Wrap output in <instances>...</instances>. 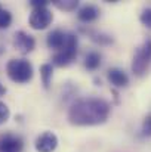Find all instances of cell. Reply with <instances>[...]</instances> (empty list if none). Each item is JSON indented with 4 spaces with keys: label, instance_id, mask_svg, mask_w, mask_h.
I'll list each match as a JSON object with an SVG mask.
<instances>
[{
    "label": "cell",
    "instance_id": "5",
    "mask_svg": "<svg viewBox=\"0 0 151 152\" xmlns=\"http://www.w3.org/2000/svg\"><path fill=\"white\" fill-rule=\"evenodd\" d=\"M52 12L46 6L42 7H34L31 15H30V25L34 30H45L50 22H52Z\"/></svg>",
    "mask_w": 151,
    "mask_h": 152
},
{
    "label": "cell",
    "instance_id": "3",
    "mask_svg": "<svg viewBox=\"0 0 151 152\" xmlns=\"http://www.w3.org/2000/svg\"><path fill=\"white\" fill-rule=\"evenodd\" d=\"M151 64V39L145 40L135 53L133 61H132V71L136 75H141L145 72V69L148 68Z\"/></svg>",
    "mask_w": 151,
    "mask_h": 152
},
{
    "label": "cell",
    "instance_id": "11",
    "mask_svg": "<svg viewBox=\"0 0 151 152\" xmlns=\"http://www.w3.org/2000/svg\"><path fill=\"white\" fill-rule=\"evenodd\" d=\"M77 16H79V19L82 22H92V21H95L99 16V9L96 6H94V4H86V6H83L79 10Z\"/></svg>",
    "mask_w": 151,
    "mask_h": 152
},
{
    "label": "cell",
    "instance_id": "7",
    "mask_svg": "<svg viewBox=\"0 0 151 152\" xmlns=\"http://www.w3.org/2000/svg\"><path fill=\"white\" fill-rule=\"evenodd\" d=\"M22 139L13 134H4L0 137V152H22Z\"/></svg>",
    "mask_w": 151,
    "mask_h": 152
},
{
    "label": "cell",
    "instance_id": "15",
    "mask_svg": "<svg viewBox=\"0 0 151 152\" xmlns=\"http://www.w3.org/2000/svg\"><path fill=\"white\" fill-rule=\"evenodd\" d=\"M53 4L62 10H74L79 3L76 0H67V1H53Z\"/></svg>",
    "mask_w": 151,
    "mask_h": 152
},
{
    "label": "cell",
    "instance_id": "19",
    "mask_svg": "<svg viewBox=\"0 0 151 152\" xmlns=\"http://www.w3.org/2000/svg\"><path fill=\"white\" fill-rule=\"evenodd\" d=\"M3 93H4V89H3V87H1V84H0V95H3Z\"/></svg>",
    "mask_w": 151,
    "mask_h": 152
},
{
    "label": "cell",
    "instance_id": "17",
    "mask_svg": "<svg viewBox=\"0 0 151 152\" xmlns=\"http://www.w3.org/2000/svg\"><path fill=\"white\" fill-rule=\"evenodd\" d=\"M9 115H10V112H9L7 105L0 101V124L6 123V121H7V118H9Z\"/></svg>",
    "mask_w": 151,
    "mask_h": 152
},
{
    "label": "cell",
    "instance_id": "16",
    "mask_svg": "<svg viewBox=\"0 0 151 152\" xmlns=\"http://www.w3.org/2000/svg\"><path fill=\"white\" fill-rule=\"evenodd\" d=\"M141 22H142V25H145L147 28H150L151 30V7H147V9H144L142 10V13H141Z\"/></svg>",
    "mask_w": 151,
    "mask_h": 152
},
{
    "label": "cell",
    "instance_id": "10",
    "mask_svg": "<svg viewBox=\"0 0 151 152\" xmlns=\"http://www.w3.org/2000/svg\"><path fill=\"white\" fill-rule=\"evenodd\" d=\"M108 80L111 81V84H114L116 87H124L129 84V77L124 71L119 69V68H111L108 71Z\"/></svg>",
    "mask_w": 151,
    "mask_h": 152
},
{
    "label": "cell",
    "instance_id": "18",
    "mask_svg": "<svg viewBox=\"0 0 151 152\" xmlns=\"http://www.w3.org/2000/svg\"><path fill=\"white\" fill-rule=\"evenodd\" d=\"M142 130H144V134L151 136V115H148L145 120H144V126H142Z\"/></svg>",
    "mask_w": 151,
    "mask_h": 152
},
{
    "label": "cell",
    "instance_id": "6",
    "mask_svg": "<svg viewBox=\"0 0 151 152\" xmlns=\"http://www.w3.org/2000/svg\"><path fill=\"white\" fill-rule=\"evenodd\" d=\"M58 146V137L52 132L42 133L36 140V149L37 152H53Z\"/></svg>",
    "mask_w": 151,
    "mask_h": 152
},
{
    "label": "cell",
    "instance_id": "2",
    "mask_svg": "<svg viewBox=\"0 0 151 152\" xmlns=\"http://www.w3.org/2000/svg\"><path fill=\"white\" fill-rule=\"evenodd\" d=\"M6 71L9 78L15 83H27L33 78V66L27 59H10Z\"/></svg>",
    "mask_w": 151,
    "mask_h": 152
},
{
    "label": "cell",
    "instance_id": "4",
    "mask_svg": "<svg viewBox=\"0 0 151 152\" xmlns=\"http://www.w3.org/2000/svg\"><path fill=\"white\" fill-rule=\"evenodd\" d=\"M77 55V39L73 34H68L67 43L64 46V49L55 53L53 56V64L56 66H67L68 64L73 62V59Z\"/></svg>",
    "mask_w": 151,
    "mask_h": 152
},
{
    "label": "cell",
    "instance_id": "14",
    "mask_svg": "<svg viewBox=\"0 0 151 152\" xmlns=\"http://www.w3.org/2000/svg\"><path fill=\"white\" fill-rule=\"evenodd\" d=\"M12 22V15L0 6V28H7Z\"/></svg>",
    "mask_w": 151,
    "mask_h": 152
},
{
    "label": "cell",
    "instance_id": "8",
    "mask_svg": "<svg viewBox=\"0 0 151 152\" xmlns=\"http://www.w3.org/2000/svg\"><path fill=\"white\" fill-rule=\"evenodd\" d=\"M13 45H15V48L19 52L28 53V52H31L34 49L36 42H34V39H33L30 34H27L25 31H18V33H15Z\"/></svg>",
    "mask_w": 151,
    "mask_h": 152
},
{
    "label": "cell",
    "instance_id": "1",
    "mask_svg": "<svg viewBox=\"0 0 151 152\" xmlns=\"http://www.w3.org/2000/svg\"><path fill=\"white\" fill-rule=\"evenodd\" d=\"M110 115V105L104 99L89 98L76 102L68 112V120L74 126H96Z\"/></svg>",
    "mask_w": 151,
    "mask_h": 152
},
{
    "label": "cell",
    "instance_id": "12",
    "mask_svg": "<svg viewBox=\"0 0 151 152\" xmlns=\"http://www.w3.org/2000/svg\"><path fill=\"white\" fill-rule=\"evenodd\" d=\"M101 65V55L96 52H91L86 55V59H85V66L91 71L96 69Z\"/></svg>",
    "mask_w": 151,
    "mask_h": 152
},
{
    "label": "cell",
    "instance_id": "13",
    "mask_svg": "<svg viewBox=\"0 0 151 152\" xmlns=\"http://www.w3.org/2000/svg\"><path fill=\"white\" fill-rule=\"evenodd\" d=\"M40 75H42V81H43L45 87L48 89L50 84V78H52V65H49V64L42 65V68H40Z\"/></svg>",
    "mask_w": 151,
    "mask_h": 152
},
{
    "label": "cell",
    "instance_id": "9",
    "mask_svg": "<svg viewBox=\"0 0 151 152\" xmlns=\"http://www.w3.org/2000/svg\"><path fill=\"white\" fill-rule=\"evenodd\" d=\"M67 39H68V34H65L61 30H53L48 36V46L50 49H55V50L59 52L61 49H64V46L67 43Z\"/></svg>",
    "mask_w": 151,
    "mask_h": 152
}]
</instances>
